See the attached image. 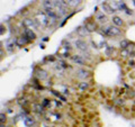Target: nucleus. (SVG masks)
Listing matches in <instances>:
<instances>
[{
    "instance_id": "f257e3e1",
    "label": "nucleus",
    "mask_w": 135,
    "mask_h": 127,
    "mask_svg": "<svg viewBox=\"0 0 135 127\" xmlns=\"http://www.w3.org/2000/svg\"><path fill=\"white\" fill-rule=\"evenodd\" d=\"M103 34L108 37H116L120 35L122 31L117 26H115V25H110V26L103 27Z\"/></svg>"
},
{
    "instance_id": "f03ea898",
    "label": "nucleus",
    "mask_w": 135,
    "mask_h": 127,
    "mask_svg": "<svg viewBox=\"0 0 135 127\" xmlns=\"http://www.w3.org/2000/svg\"><path fill=\"white\" fill-rule=\"evenodd\" d=\"M54 7L56 8V11L60 16H63L68 11V3L64 0H55L54 1Z\"/></svg>"
},
{
    "instance_id": "7ed1b4c3",
    "label": "nucleus",
    "mask_w": 135,
    "mask_h": 127,
    "mask_svg": "<svg viewBox=\"0 0 135 127\" xmlns=\"http://www.w3.org/2000/svg\"><path fill=\"white\" fill-rule=\"evenodd\" d=\"M37 22L40 23L41 26H43V27H46V26H49L50 25V18L47 17V15L45 14V12H41L38 11L37 12Z\"/></svg>"
},
{
    "instance_id": "20e7f679",
    "label": "nucleus",
    "mask_w": 135,
    "mask_h": 127,
    "mask_svg": "<svg viewBox=\"0 0 135 127\" xmlns=\"http://www.w3.org/2000/svg\"><path fill=\"white\" fill-rule=\"evenodd\" d=\"M23 25L26 28H29V29H34V28H37L40 27V24L37 22V19H32V18H25L23 20Z\"/></svg>"
},
{
    "instance_id": "39448f33",
    "label": "nucleus",
    "mask_w": 135,
    "mask_h": 127,
    "mask_svg": "<svg viewBox=\"0 0 135 127\" xmlns=\"http://www.w3.org/2000/svg\"><path fill=\"white\" fill-rule=\"evenodd\" d=\"M74 45H75V47H77L78 50H80L81 52H88V44L84 41L77 40L74 42Z\"/></svg>"
},
{
    "instance_id": "423d86ee",
    "label": "nucleus",
    "mask_w": 135,
    "mask_h": 127,
    "mask_svg": "<svg viewBox=\"0 0 135 127\" xmlns=\"http://www.w3.org/2000/svg\"><path fill=\"white\" fill-rule=\"evenodd\" d=\"M23 35L26 37L28 41H31V42H33V41H35V40H36V34L34 33L32 29H29V28H25V29H24Z\"/></svg>"
},
{
    "instance_id": "0eeeda50",
    "label": "nucleus",
    "mask_w": 135,
    "mask_h": 127,
    "mask_svg": "<svg viewBox=\"0 0 135 127\" xmlns=\"http://www.w3.org/2000/svg\"><path fill=\"white\" fill-rule=\"evenodd\" d=\"M28 43H32V42L28 41L24 35H22L20 37H17L16 38V45L18 46V47H24V46L26 44H28Z\"/></svg>"
},
{
    "instance_id": "6e6552de",
    "label": "nucleus",
    "mask_w": 135,
    "mask_h": 127,
    "mask_svg": "<svg viewBox=\"0 0 135 127\" xmlns=\"http://www.w3.org/2000/svg\"><path fill=\"white\" fill-rule=\"evenodd\" d=\"M71 60H72L73 63H75V64L78 65H86V61H84V58L81 56V55H72L71 56Z\"/></svg>"
},
{
    "instance_id": "1a4fd4ad",
    "label": "nucleus",
    "mask_w": 135,
    "mask_h": 127,
    "mask_svg": "<svg viewBox=\"0 0 135 127\" xmlns=\"http://www.w3.org/2000/svg\"><path fill=\"white\" fill-rule=\"evenodd\" d=\"M77 77L79 79H87V78H89L90 77V72L89 71H87V70H83V69H80L77 71Z\"/></svg>"
},
{
    "instance_id": "9d476101",
    "label": "nucleus",
    "mask_w": 135,
    "mask_h": 127,
    "mask_svg": "<svg viewBox=\"0 0 135 127\" xmlns=\"http://www.w3.org/2000/svg\"><path fill=\"white\" fill-rule=\"evenodd\" d=\"M24 124L26 127H33L35 125V119H34V117H32V116H26L24 118Z\"/></svg>"
},
{
    "instance_id": "9b49d317",
    "label": "nucleus",
    "mask_w": 135,
    "mask_h": 127,
    "mask_svg": "<svg viewBox=\"0 0 135 127\" xmlns=\"http://www.w3.org/2000/svg\"><path fill=\"white\" fill-rule=\"evenodd\" d=\"M112 22H113V24L115 25V26H117V27H120V26H123V25H124L123 19H122L120 17H118V16H113Z\"/></svg>"
},
{
    "instance_id": "f8f14e48",
    "label": "nucleus",
    "mask_w": 135,
    "mask_h": 127,
    "mask_svg": "<svg viewBox=\"0 0 135 127\" xmlns=\"http://www.w3.org/2000/svg\"><path fill=\"white\" fill-rule=\"evenodd\" d=\"M47 77H49L47 72L44 71V70H38L36 73V78L38 80H45V79H47Z\"/></svg>"
},
{
    "instance_id": "ddd939ff",
    "label": "nucleus",
    "mask_w": 135,
    "mask_h": 127,
    "mask_svg": "<svg viewBox=\"0 0 135 127\" xmlns=\"http://www.w3.org/2000/svg\"><path fill=\"white\" fill-rule=\"evenodd\" d=\"M86 29L89 33H92V32H95L96 29H97V26H96V24L95 23H92V22H88V23H86Z\"/></svg>"
},
{
    "instance_id": "4468645a",
    "label": "nucleus",
    "mask_w": 135,
    "mask_h": 127,
    "mask_svg": "<svg viewBox=\"0 0 135 127\" xmlns=\"http://www.w3.org/2000/svg\"><path fill=\"white\" fill-rule=\"evenodd\" d=\"M96 20L100 24H105L107 22V16L104 15V14H97L96 15Z\"/></svg>"
},
{
    "instance_id": "2eb2a0df",
    "label": "nucleus",
    "mask_w": 135,
    "mask_h": 127,
    "mask_svg": "<svg viewBox=\"0 0 135 127\" xmlns=\"http://www.w3.org/2000/svg\"><path fill=\"white\" fill-rule=\"evenodd\" d=\"M88 88H89V82L82 81V82H80V83L78 84V89H79V90L81 91V92L88 90Z\"/></svg>"
},
{
    "instance_id": "dca6fc26",
    "label": "nucleus",
    "mask_w": 135,
    "mask_h": 127,
    "mask_svg": "<svg viewBox=\"0 0 135 127\" xmlns=\"http://www.w3.org/2000/svg\"><path fill=\"white\" fill-rule=\"evenodd\" d=\"M43 7L44 9H53L54 8V2L52 0H44L43 1Z\"/></svg>"
},
{
    "instance_id": "f3484780",
    "label": "nucleus",
    "mask_w": 135,
    "mask_h": 127,
    "mask_svg": "<svg viewBox=\"0 0 135 127\" xmlns=\"http://www.w3.org/2000/svg\"><path fill=\"white\" fill-rule=\"evenodd\" d=\"M101 7H103V9L106 11V12H108V14H113L114 11H116V10H115V8L110 7V6L108 5V3H103V5H101Z\"/></svg>"
},
{
    "instance_id": "a211bd4d",
    "label": "nucleus",
    "mask_w": 135,
    "mask_h": 127,
    "mask_svg": "<svg viewBox=\"0 0 135 127\" xmlns=\"http://www.w3.org/2000/svg\"><path fill=\"white\" fill-rule=\"evenodd\" d=\"M129 45H131L129 41L123 40V41H120V43H119V47H120V50H127L129 47Z\"/></svg>"
},
{
    "instance_id": "6ab92c4d",
    "label": "nucleus",
    "mask_w": 135,
    "mask_h": 127,
    "mask_svg": "<svg viewBox=\"0 0 135 127\" xmlns=\"http://www.w3.org/2000/svg\"><path fill=\"white\" fill-rule=\"evenodd\" d=\"M35 110L37 111V113H38V114H43L44 113V106L43 105H35Z\"/></svg>"
},
{
    "instance_id": "aec40b11",
    "label": "nucleus",
    "mask_w": 135,
    "mask_h": 127,
    "mask_svg": "<svg viewBox=\"0 0 135 127\" xmlns=\"http://www.w3.org/2000/svg\"><path fill=\"white\" fill-rule=\"evenodd\" d=\"M78 3H80V0H69L68 1V5L69 6H77Z\"/></svg>"
},
{
    "instance_id": "412c9836",
    "label": "nucleus",
    "mask_w": 135,
    "mask_h": 127,
    "mask_svg": "<svg viewBox=\"0 0 135 127\" xmlns=\"http://www.w3.org/2000/svg\"><path fill=\"white\" fill-rule=\"evenodd\" d=\"M6 120H7V116L3 113H1L0 114V123H1V124H5Z\"/></svg>"
},
{
    "instance_id": "4be33fe9",
    "label": "nucleus",
    "mask_w": 135,
    "mask_h": 127,
    "mask_svg": "<svg viewBox=\"0 0 135 127\" xmlns=\"http://www.w3.org/2000/svg\"><path fill=\"white\" fill-rule=\"evenodd\" d=\"M113 52H114V47H112V46H108L106 48V55L107 56H110Z\"/></svg>"
},
{
    "instance_id": "5701e85b",
    "label": "nucleus",
    "mask_w": 135,
    "mask_h": 127,
    "mask_svg": "<svg viewBox=\"0 0 135 127\" xmlns=\"http://www.w3.org/2000/svg\"><path fill=\"white\" fill-rule=\"evenodd\" d=\"M15 42H16V41H15ZM15 44H16V43H15ZM15 44H14V43H9V44H8L7 48H8V51H9L10 53L14 52V46H15Z\"/></svg>"
},
{
    "instance_id": "b1692460",
    "label": "nucleus",
    "mask_w": 135,
    "mask_h": 127,
    "mask_svg": "<svg viewBox=\"0 0 135 127\" xmlns=\"http://www.w3.org/2000/svg\"><path fill=\"white\" fill-rule=\"evenodd\" d=\"M50 104H51V102H50V100H49V99H44V100H43V102H42V105H43L44 107H47V106H50Z\"/></svg>"
},
{
    "instance_id": "393cba45",
    "label": "nucleus",
    "mask_w": 135,
    "mask_h": 127,
    "mask_svg": "<svg viewBox=\"0 0 135 127\" xmlns=\"http://www.w3.org/2000/svg\"><path fill=\"white\" fill-rule=\"evenodd\" d=\"M1 29H0V34H1V35H3V33L6 32V27L3 26V25H1V27H0Z\"/></svg>"
},
{
    "instance_id": "a878e982",
    "label": "nucleus",
    "mask_w": 135,
    "mask_h": 127,
    "mask_svg": "<svg viewBox=\"0 0 135 127\" xmlns=\"http://www.w3.org/2000/svg\"><path fill=\"white\" fill-rule=\"evenodd\" d=\"M117 100H118V101H116L117 105H119V106H120V105H124V100H123V99H117Z\"/></svg>"
},
{
    "instance_id": "bb28decb",
    "label": "nucleus",
    "mask_w": 135,
    "mask_h": 127,
    "mask_svg": "<svg viewBox=\"0 0 135 127\" xmlns=\"http://www.w3.org/2000/svg\"><path fill=\"white\" fill-rule=\"evenodd\" d=\"M27 12H28V10H27V8H24V9H22V10H20V14H27Z\"/></svg>"
},
{
    "instance_id": "cd10ccee",
    "label": "nucleus",
    "mask_w": 135,
    "mask_h": 127,
    "mask_svg": "<svg viewBox=\"0 0 135 127\" xmlns=\"http://www.w3.org/2000/svg\"><path fill=\"white\" fill-rule=\"evenodd\" d=\"M134 64H135L134 61H129V65H131V66H134Z\"/></svg>"
},
{
    "instance_id": "c85d7f7f",
    "label": "nucleus",
    "mask_w": 135,
    "mask_h": 127,
    "mask_svg": "<svg viewBox=\"0 0 135 127\" xmlns=\"http://www.w3.org/2000/svg\"><path fill=\"white\" fill-rule=\"evenodd\" d=\"M43 41H44V42H46V41H49V37H44V38H43Z\"/></svg>"
},
{
    "instance_id": "c756f323",
    "label": "nucleus",
    "mask_w": 135,
    "mask_h": 127,
    "mask_svg": "<svg viewBox=\"0 0 135 127\" xmlns=\"http://www.w3.org/2000/svg\"><path fill=\"white\" fill-rule=\"evenodd\" d=\"M133 3H134V6H135V0H133Z\"/></svg>"
},
{
    "instance_id": "7c9ffc66",
    "label": "nucleus",
    "mask_w": 135,
    "mask_h": 127,
    "mask_svg": "<svg viewBox=\"0 0 135 127\" xmlns=\"http://www.w3.org/2000/svg\"><path fill=\"white\" fill-rule=\"evenodd\" d=\"M133 95H134V97H135V91H134V92H133Z\"/></svg>"
},
{
    "instance_id": "2f4dec72",
    "label": "nucleus",
    "mask_w": 135,
    "mask_h": 127,
    "mask_svg": "<svg viewBox=\"0 0 135 127\" xmlns=\"http://www.w3.org/2000/svg\"><path fill=\"white\" fill-rule=\"evenodd\" d=\"M6 127H11V126H6Z\"/></svg>"
}]
</instances>
